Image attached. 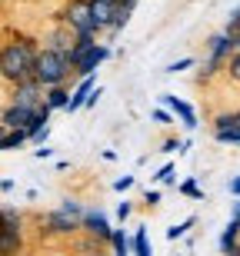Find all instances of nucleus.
<instances>
[{
  "label": "nucleus",
  "mask_w": 240,
  "mask_h": 256,
  "mask_svg": "<svg viewBox=\"0 0 240 256\" xmlns=\"http://www.w3.org/2000/svg\"><path fill=\"white\" fill-rule=\"evenodd\" d=\"M173 150L180 153V150H183V140H177V136H167V140L160 143V153H173Z\"/></svg>",
  "instance_id": "c85d7f7f"
},
{
  "label": "nucleus",
  "mask_w": 240,
  "mask_h": 256,
  "mask_svg": "<svg viewBox=\"0 0 240 256\" xmlns=\"http://www.w3.org/2000/svg\"><path fill=\"white\" fill-rule=\"evenodd\" d=\"M223 30H227V34H240V4L230 10V14H227V24H223Z\"/></svg>",
  "instance_id": "bb28decb"
},
{
  "label": "nucleus",
  "mask_w": 240,
  "mask_h": 256,
  "mask_svg": "<svg viewBox=\"0 0 240 256\" xmlns=\"http://www.w3.org/2000/svg\"><path fill=\"white\" fill-rule=\"evenodd\" d=\"M137 4H140V0H120V7H124V10H134Z\"/></svg>",
  "instance_id": "4c0bfd02"
},
{
  "label": "nucleus",
  "mask_w": 240,
  "mask_h": 256,
  "mask_svg": "<svg viewBox=\"0 0 240 256\" xmlns=\"http://www.w3.org/2000/svg\"><path fill=\"white\" fill-rule=\"evenodd\" d=\"M130 213H134V203H117V220H120V223H124V220H130Z\"/></svg>",
  "instance_id": "473e14b6"
},
{
  "label": "nucleus",
  "mask_w": 240,
  "mask_h": 256,
  "mask_svg": "<svg viewBox=\"0 0 240 256\" xmlns=\"http://www.w3.org/2000/svg\"><path fill=\"white\" fill-rule=\"evenodd\" d=\"M220 130H240V110H223L213 116V133Z\"/></svg>",
  "instance_id": "a211bd4d"
},
{
  "label": "nucleus",
  "mask_w": 240,
  "mask_h": 256,
  "mask_svg": "<svg viewBox=\"0 0 240 256\" xmlns=\"http://www.w3.org/2000/svg\"><path fill=\"white\" fill-rule=\"evenodd\" d=\"M227 190H230V196H240V176H233V180L227 183Z\"/></svg>",
  "instance_id": "f704fd0d"
},
{
  "label": "nucleus",
  "mask_w": 240,
  "mask_h": 256,
  "mask_svg": "<svg viewBox=\"0 0 240 256\" xmlns=\"http://www.w3.org/2000/svg\"><path fill=\"white\" fill-rule=\"evenodd\" d=\"M27 253V220L17 210H4L0 226V256H24Z\"/></svg>",
  "instance_id": "7ed1b4c3"
},
{
  "label": "nucleus",
  "mask_w": 240,
  "mask_h": 256,
  "mask_svg": "<svg viewBox=\"0 0 240 256\" xmlns=\"http://www.w3.org/2000/svg\"><path fill=\"white\" fill-rule=\"evenodd\" d=\"M80 256H110L107 250H97V253H80Z\"/></svg>",
  "instance_id": "58836bf2"
},
{
  "label": "nucleus",
  "mask_w": 240,
  "mask_h": 256,
  "mask_svg": "<svg viewBox=\"0 0 240 256\" xmlns=\"http://www.w3.org/2000/svg\"><path fill=\"white\" fill-rule=\"evenodd\" d=\"M130 250L134 256H154V246H150V240H147V226H137L134 236H130Z\"/></svg>",
  "instance_id": "f3484780"
},
{
  "label": "nucleus",
  "mask_w": 240,
  "mask_h": 256,
  "mask_svg": "<svg viewBox=\"0 0 240 256\" xmlns=\"http://www.w3.org/2000/svg\"><path fill=\"white\" fill-rule=\"evenodd\" d=\"M237 246H240V220H230V223H227V226L220 230L217 250H220V256H230Z\"/></svg>",
  "instance_id": "4468645a"
},
{
  "label": "nucleus",
  "mask_w": 240,
  "mask_h": 256,
  "mask_svg": "<svg viewBox=\"0 0 240 256\" xmlns=\"http://www.w3.org/2000/svg\"><path fill=\"white\" fill-rule=\"evenodd\" d=\"M107 60H110V47H107V44H97V47L90 50V54H87V57L80 60L77 66H74V76H77V80H84V76H94L97 70L107 64Z\"/></svg>",
  "instance_id": "9d476101"
},
{
  "label": "nucleus",
  "mask_w": 240,
  "mask_h": 256,
  "mask_svg": "<svg viewBox=\"0 0 240 256\" xmlns=\"http://www.w3.org/2000/svg\"><path fill=\"white\" fill-rule=\"evenodd\" d=\"M4 136H7V126H4V124H0V140H4Z\"/></svg>",
  "instance_id": "ea45409f"
},
{
  "label": "nucleus",
  "mask_w": 240,
  "mask_h": 256,
  "mask_svg": "<svg viewBox=\"0 0 240 256\" xmlns=\"http://www.w3.org/2000/svg\"><path fill=\"white\" fill-rule=\"evenodd\" d=\"M40 110V106H37ZM34 106H17V104H4V110H0V124L7 126V130H27L30 120H34V114H37Z\"/></svg>",
  "instance_id": "6e6552de"
},
{
  "label": "nucleus",
  "mask_w": 240,
  "mask_h": 256,
  "mask_svg": "<svg viewBox=\"0 0 240 256\" xmlns=\"http://www.w3.org/2000/svg\"><path fill=\"white\" fill-rule=\"evenodd\" d=\"M150 116H154V124H163V126H170L173 120H177V116H173L170 110H154V114H150Z\"/></svg>",
  "instance_id": "7c9ffc66"
},
{
  "label": "nucleus",
  "mask_w": 240,
  "mask_h": 256,
  "mask_svg": "<svg viewBox=\"0 0 240 256\" xmlns=\"http://www.w3.org/2000/svg\"><path fill=\"white\" fill-rule=\"evenodd\" d=\"M67 243H70V253H74V256H80V253H97V250H104V243H100V240L87 236V233H77V236L67 240Z\"/></svg>",
  "instance_id": "dca6fc26"
},
{
  "label": "nucleus",
  "mask_w": 240,
  "mask_h": 256,
  "mask_svg": "<svg viewBox=\"0 0 240 256\" xmlns=\"http://www.w3.org/2000/svg\"><path fill=\"white\" fill-rule=\"evenodd\" d=\"M160 100H163V106H167V110H170V114L177 116L183 126H187V130H193V126H197V110H193L187 100H180L177 94H163Z\"/></svg>",
  "instance_id": "f8f14e48"
},
{
  "label": "nucleus",
  "mask_w": 240,
  "mask_h": 256,
  "mask_svg": "<svg viewBox=\"0 0 240 256\" xmlns=\"http://www.w3.org/2000/svg\"><path fill=\"white\" fill-rule=\"evenodd\" d=\"M27 140H30L27 130H7V136L0 140V153H4V150H20Z\"/></svg>",
  "instance_id": "6ab92c4d"
},
{
  "label": "nucleus",
  "mask_w": 240,
  "mask_h": 256,
  "mask_svg": "<svg viewBox=\"0 0 240 256\" xmlns=\"http://www.w3.org/2000/svg\"><path fill=\"white\" fill-rule=\"evenodd\" d=\"M34 156H37V160H50V156H54V146H47V143H44V146H37V150H34Z\"/></svg>",
  "instance_id": "72a5a7b5"
},
{
  "label": "nucleus",
  "mask_w": 240,
  "mask_h": 256,
  "mask_svg": "<svg viewBox=\"0 0 240 256\" xmlns=\"http://www.w3.org/2000/svg\"><path fill=\"white\" fill-rule=\"evenodd\" d=\"M223 76H227L233 86H240V50L233 54L230 60H227V74H223Z\"/></svg>",
  "instance_id": "5701e85b"
},
{
  "label": "nucleus",
  "mask_w": 240,
  "mask_h": 256,
  "mask_svg": "<svg viewBox=\"0 0 240 256\" xmlns=\"http://www.w3.org/2000/svg\"><path fill=\"white\" fill-rule=\"evenodd\" d=\"M193 223H197V216H187V220H183V223H173V226L167 230V240H170V243H173V240L187 236V233H190V226H193Z\"/></svg>",
  "instance_id": "412c9836"
},
{
  "label": "nucleus",
  "mask_w": 240,
  "mask_h": 256,
  "mask_svg": "<svg viewBox=\"0 0 240 256\" xmlns=\"http://www.w3.org/2000/svg\"><path fill=\"white\" fill-rule=\"evenodd\" d=\"M134 183H137L134 176H117V180H114V190H117V193H127Z\"/></svg>",
  "instance_id": "2f4dec72"
},
{
  "label": "nucleus",
  "mask_w": 240,
  "mask_h": 256,
  "mask_svg": "<svg viewBox=\"0 0 240 256\" xmlns=\"http://www.w3.org/2000/svg\"><path fill=\"white\" fill-rule=\"evenodd\" d=\"M100 96H104V86H97L94 94H90V100H87V106H97V100H100Z\"/></svg>",
  "instance_id": "c9c22d12"
},
{
  "label": "nucleus",
  "mask_w": 240,
  "mask_h": 256,
  "mask_svg": "<svg viewBox=\"0 0 240 256\" xmlns=\"http://www.w3.org/2000/svg\"><path fill=\"white\" fill-rule=\"evenodd\" d=\"M70 76H74V66H70L67 54H60V50H47V47L40 50L34 80H37L44 90H50V86H67Z\"/></svg>",
  "instance_id": "f03ea898"
},
{
  "label": "nucleus",
  "mask_w": 240,
  "mask_h": 256,
  "mask_svg": "<svg viewBox=\"0 0 240 256\" xmlns=\"http://www.w3.org/2000/svg\"><path fill=\"white\" fill-rule=\"evenodd\" d=\"M54 24H64V27H70V30H74V37L97 34V27H94V7H90V0H67V4L57 10ZM97 37H100V34H97Z\"/></svg>",
  "instance_id": "20e7f679"
},
{
  "label": "nucleus",
  "mask_w": 240,
  "mask_h": 256,
  "mask_svg": "<svg viewBox=\"0 0 240 256\" xmlns=\"http://www.w3.org/2000/svg\"><path fill=\"white\" fill-rule=\"evenodd\" d=\"M190 66H197V60L193 57H180V60H173V64L163 66V74H183V70H190Z\"/></svg>",
  "instance_id": "b1692460"
},
{
  "label": "nucleus",
  "mask_w": 240,
  "mask_h": 256,
  "mask_svg": "<svg viewBox=\"0 0 240 256\" xmlns=\"http://www.w3.org/2000/svg\"><path fill=\"white\" fill-rule=\"evenodd\" d=\"M60 210H64L67 216H77V220L87 213V206L80 203V200H74V196H64V200H60Z\"/></svg>",
  "instance_id": "4be33fe9"
},
{
  "label": "nucleus",
  "mask_w": 240,
  "mask_h": 256,
  "mask_svg": "<svg viewBox=\"0 0 240 256\" xmlns=\"http://www.w3.org/2000/svg\"><path fill=\"white\" fill-rule=\"evenodd\" d=\"M80 233L100 240L104 246H110V236H114V226H110V216H107L100 206H87V213L80 216Z\"/></svg>",
  "instance_id": "423d86ee"
},
{
  "label": "nucleus",
  "mask_w": 240,
  "mask_h": 256,
  "mask_svg": "<svg viewBox=\"0 0 240 256\" xmlns=\"http://www.w3.org/2000/svg\"><path fill=\"white\" fill-rule=\"evenodd\" d=\"M40 50H44L40 37H30V34H20V30H14L7 40H0V80L7 86L34 80Z\"/></svg>",
  "instance_id": "f257e3e1"
},
{
  "label": "nucleus",
  "mask_w": 240,
  "mask_h": 256,
  "mask_svg": "<svg viewBox=\"0 0 240 256\" xmlns=\"http://www.w3.org/2000/svg\"><path fill=\"white\" fill-rule=\"evenodd\" d=\"M37 226H40V236L44 240H74L80 233V220L77 216H67L64 210H47L37 216Z\"/></svg>",
  "instance_id": "39448f33"
},
{
  "label": "nucleus",
  "mask_w": 240,
  "mask_h": 256,
  "mask_svg": "<svg viewBox=\"0 0 240 256\" xmlns=\"http://www.w3.org/2000/svg\"><path fill=\"white\" fill-rule=\"evenodd\" d=\"M94 7V27L97 34H107L117 20V10H120V0H90Z\"/></svg>",
  "instance_id": "9b49d317"
},
{
  "label": "nucleus",
  "mask_w": 240,
  "mask_h": 256,
  "mask_svg": "<svg viewBox=\"0 0 240 256\" xmlns=\"http://www.w3.org/2000/svg\"><path fill=\"white\" fill-rule=\"evenodd\" d=\"M160 200H163L160 190H147V193H144V206H147V210H154V206H160Z\"/></svg>",
  "instance_id": "c756f323"
},
{
  "label": "nucleus",
  "mask_w": 240,
  "mask_h": 256,
  "mask_svg": "<svg viewBox=\"0 0 240 256\" xmlns=\"http://www.w3.org/2000/svg\"><path fill=\"white\" fill-rule=\"evenodd\" d=\"M173 170H177L173 163H163V166L154 173V176H150V180H157V183H173Z\"/></svg>",
  "instance_id": "cd10ccee"
},
{
  "label": "nucleus",
  "mask_w": 240,
  "mask_h": 256,
  "mask_svg": "<svg viewBox=\"0 0 240 256\" xmlns=\"http://www.w3.org/2000/svg\"><path fill=\"white\" fill-rule=\"evenodd\" d=\"M40 47H47V50H60V54H67L70 57V50H74V30L64 27V24H54V27L40 37Z\"/></svg>",
  "instance_id": "1a4fd4ad"
},
{
  "label": "nucleus",
  "mask_w": 240,
  "mask_h": 256,
  "mask_svg": "<svg viewBox=\"0 0 240 256\" xmlns=\"http://www.w3.org/2000/svg\"><path fill=\"white\" fill-rule=\"evenodd\" d=\"M213 140L223 143V146H240V130H220L213 133Z\"/></svg>",
  "instance_id": "393cba45"
},
{
  "label": "nucleus",
  "mask_w": 240,
  "mask_h": 256,
  "mask_svg": "<svg viewBox=\"0 0 240 256\" xmlns=\"http://www.w3.org/2000/svg\"><path fill=\"white\" fill-rule=\"evenodd\" d=\"M7 104H17V106H44V86L37 84V80H24V84H14L7 86Z\"/></svg>",
  "instance_id": "0eeeda50"
},
{
  "label": "nucleus",
  "mask_w": 240,
  "mask_h": 256,
  "mask_svg": "<svg viewBox=\"0 0 240 256\" xmlns=\"http://www.w3.org/2000/svg\"><path fill=\"white\" fill-rule=\"evenodd\" d=\"M110 253H117V256H134L127 233H124V230H117V226H114V236H110Z\"/></svg>",
  "instance_id": "aec40b11"
},
{
  "label": "nucleus",
  "mask_w": 240,
  "mask_h": 256,
  "mask_svg": "<svg viewBox=\"0 0 240 256\" xmlns=\"http://www.w3.org/2000/svg\"><path fill=\"white\" fill-rule=\"evenodd\" d=\"M230 220H240V196H233V210H230Z\"/></svg>",
  "instance_id": "e433bc0d"
},
{
  "label": "nucleus",
  "mask_w": 240,
  "mask_h": 256,
  "mask_svg": "<svg viewBox=\"0 0 240 256\" xmlns=\"http://www.w3.org/2000/svg\"><path fill=\"white\" fill-rule=\"evenodd\" d=\"M70 86H50V90H44V104L50 106V110H67L70 104Z\"/></svg>",
  "instance_id": "2eb2a0df"
},
{
  "label": "nucleus",
  "mask_w": 240,
  "mask_h": 256,
  "mask_svg": "<svg viewBox=\"0 0 240 256\" xmlns=\"http://www.w3.org/2000/svg\"><path fill=\"white\" fill-rule=\"evenodd\" d=\"M180 193H183V196H190V200H203V190L197 186V180H193V176H187V180L180 183Z\"/></svg>",
  "instance_id": "a878e982"
},
{
  "label": "nucleus",
  "mask_w": 240,
  "mask_h": 256,
  "mask_svg": "<svg viewBox=\"0 0 240 256\" xmlns=\"http://www.w3.org/2000/svg\"><path fill=\"white\" fill-rule=\"evenodd\" d=\"M94 90H97V80H94V76H84V80H77V86H74L70 104H67V110H64V114H77V110H84Z\"/></svg>",
  "instance_id": "ddd939ff"
}]
</instances>
